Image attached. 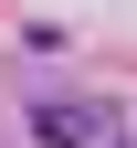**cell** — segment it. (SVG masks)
Returning <instances> with one entry per match:
<instances>
[{
	"instance_id": "obj_1",
	"label": "cell",
	"mask_w": 137,
	"mask_h": 148,
	"mask_svg": "<svg viewBox=\"0 0 137 148\" xmlns=\"http://www.w3.org/2000/svg\"><path fill=\"white\" fill-rule=\"evenodd\" d=\"M32 127H42L53 148H85V138H95V116H85V106H42V116H32Z\"/></svg>"
}]
</instances>
